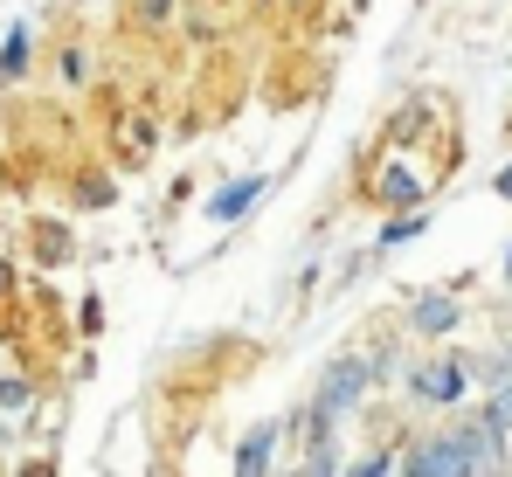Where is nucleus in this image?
<instances>
[{
  "label": "nucleus",
  "instance_id": "ddd939ff",
  "mask_svg": "<svg viewBox=\"0 0 512 477\" xmlns=\"http://www.w3.org/2000/svg\"><path fill=\"white\" fill-rule=\"evenodd\" d=\"M499 194H506V201H512V166H506V173H499Z\"/></svg>",
  "mask_w": 512,
  "mask_h": 477
},
{
  "label": "nucleus",
  "instance_id": "2eb2a0df",
  "mask_svg": "<svg viewBox=\"0 0 512 477\" xmlns=\"http://www.w3.org/2000/svg\"><path fill=\"white\" fill-rule=\"evenodd\" d=\"M395 477H402V471H395Z\"/></svg>",
  "mask_w": 512,
  "mask_h": 477
},
{
  "label": "nucleus",
  "instance_id": "9b49d317",
  "mask_svg": "<svg viewBox=\"0 0 512 477\" xmlns=\"http://www.w3.org/2000/svg\"><path fill=\"white\" fill-rule=\"evenodd\" d=\"M21 63H28V35H7V56H0V70H7V77H21Z\"/></svg>",
  "mask_w": 512,
  "mask_h": 477
},
{
  "label": "nucleus",
  "instance_id": "f257e3e1",
  "mask_svg": "<svg viewBox=\"0 0 512 477\" xmlns=\"http://www.w3.org/2000/svg\"><path fill=\"white\" fill-rule=\"evenodd\" d=\"M402 477H478L471 436H464V429H443V436H416V443L402 450Z\"/></svg>",
  "mask_w": 512,
  "mask_h": 477
},
{
  "label": "nucleus",
  "instance_id": "f8f14e48",
  "mask_svg": "<svg viewBox=\"0 0 512 477\" xmlns=\"http://www.w3.org/2000/svg\"><path fill=\"white\" fill-rule=\"evenodd\" d=\"M0 401H7V408H21V401H28V381H21V374H7V381H0Z\"/></svg>",
  "mask_w": 512,
  "mask_h": 477
},
{
  "label": "nucleus",
  "instance_id": "39448f33",
  "mask_svg": "<svg viewBox=\"0 0 512 477\" xmlns=\"http://www.w3.org/2000/svg\"><path fill=\"white\" fill-rule=\"evenodd\" d=\"M256 194H263V173H243V180H229V187H215L201 215H208V222H243V215L256 208Z\"/></svg>",
  "mask_w": 512,
  "mask_h": 477
},
{
  "label": "nucleus",
  "instance_id": "0eeeda50",
  "mask_svg": "<svg viewBox=\"0 0 512 477\" xmlns=\"http://www.w3.org/2000/svg\"><path fill=\"white\" fill-rule=\"evenodd\" d=\"M381 194H388V201H402V208H409V201H416V194H423V187H416V173H402V166H388V173H381Z\"/></svg>",
  "mask_w": 512,
  "mask_h": 477
},
{
  "label": "nucleus",
  "instance_id": "6e6552de",
  "mask_svg": "<svg viewBox=\"0 0 512 477\" xmlns=\"http://www.w3.org/2000/svg\"><path fill=\"white\" fill-rule=\"evenodd\" d=\"M395 471H402V457H395V450H374V457L346 464V477H395Z\"/></svg>",
  "mask_w": 512,
  "mask_h": 477
},
{
  "label": "nucleus",
  "instance_id": "1a4fd4ad",
  "mask_svg": "<svg viewBox=\"0 0 512 477\" xmlns=\"http://www.w3.org/2000/svg\"><path fill=\"white\" fill-rule=\"evenodd\" d=\"M485 422H492L499 436H512V388H506V395H492V401H485Z\"/></svg>",
  "mask_w": 512,
  "mask_h": 477
},
{
  "label": "nucleus",
  "instance_id": "7ed1b4c3",
  "mask_svg": "<svg viewBox=\"0 0 512 477\" xmlns=\"http://www.w3.org/2000/svg\"><path fill=\"white\" fill-rule=\"evenodd\" d=\"M409 395L429 401V408H457V401L471 395V367H464V360H423V367L409 374Z\"/></svg>",
  "mask_w": 512,
  "mask_h": 477
},
{
  "label": "nucleus",
  "instance_id": "423d86ee",
  "mask_svg": "<svg viewBox=\"0 0 512 477\" xmlns=\"http://www.w3.org/2000/svg\"><path fill=\"white\" fill-rule=\"evenodd\" d=\"M270 450H277V422H256L243 436V450H236V477H263L270 471Z\"/></svg>",
  "mask_w": 512,
  "mask_h": 477
},
{
  "label": "nucleus",
  "instance_id": "9d476101",
  "mask_svg": "<svg viewBox=\"0 0 512 477\" xmlns=\"http://www.w3.org/2000/svg\"><path fill=\"white\" fill-rule=\"evenodd\" d=\"M409 236H423V215H402V222H388V229H381V249H395V242H409Z\"/></svg>",
  "mask_w": 512,
  "mask_h": 477
},
{
  "label": "nucleus",
  "instance_id": "f03ea898",
  "mask_svg": "<svg viewBox=\"0 0 512 477\" xmlns=\"http://www.w3.org/2000/svg\"><path fill=\"white\" fill-rule=\"evenodd\" d=\"M374 374H381L374 360H333V367H326V381H319V401H312V415H319V422L346 415L353 401L367 395V381H374Z\"/></svg>",
  "mask_w": 512,
  "mask_h": 477
},
{
  "label": "nucleus",
  "instance_id": "20e7f679",
  "mask_svg": "<svg viewBox=\"0 0 512 477\" xmlns=\"http://www.w3.org/2000/svg\"><path fill=\"white\" fill-rule=\"evenodd\" d=\"M457 325H464V312H457V298H450V291H429V298L409 305V332H416V339H450Z\"/></svg>",
  "mask_w": 512,
  "mask_h": 477
},
{
  "label": "nucleus",
  "instance_id": "4468645a",
  "mask_svg": "<svg viewBox=\"0 0 512 477\" xmlns=\"http://www.w3.org/2000/svg\"><path fill=\"white\" fill-rule=\"evenodd\" d=\"M506 277H512V249H506Z\"/></svg>",
  "mask_w": 512,
  "mask_h": 477
}]
</instances>
